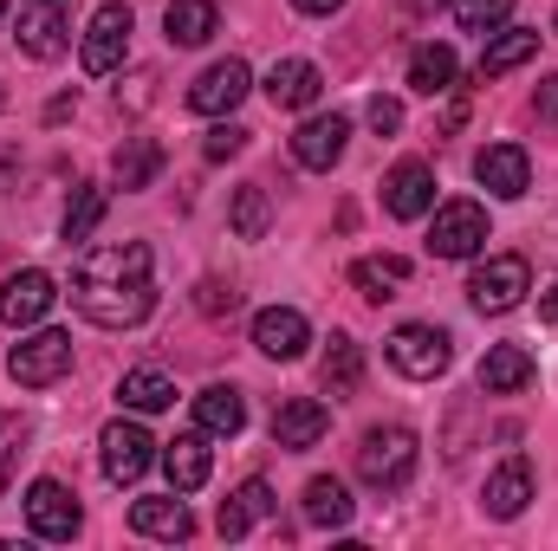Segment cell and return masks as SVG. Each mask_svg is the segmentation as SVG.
Listing matches in <instances>:
<instances>
[{
  "mask_svg": "<svg viewBox=\"0 0 558 551\" xmlns=\"http://www.w3.org/2000/svg\"><path fill=\"white\" fill-rule=\"evenodd\" d=\"M118 403H124V409H137V415H162V409H175V383H169L162 370H124Z\"/></svg>",
  "mask_w": 558,
  "mask_h": 551,
  "instance_id": "obj_33",
  "label": "cell"
},
{
  "mask_svg": "<svg viewBox=\"0 0 558 551\" xmlns=\"http://www.w3.org/2000/svg\"><path fill=\"white\" fill-rule=\"evenodd\" d=\"M72 305L98 331H131L156 311V285L149 279H72Z\"/></svg>",
  "mask_w": 558,
  "mask_h": 551,
  "instance_id": "obj_2",
  "label": "cell"
},
{
  "mask_svg": "<svg viewBox=\"0 0 558 551\" xmlns=\"http://www.w3.org/2000/svg\"><path fill=\"white\" fill-rule=\"evenodd\" d=\"M428 254L435 260H474L487 247V208L481 201H441L428 208Z\"/></svg>",
  "mask_w": 558,
  "mask_h": 551,
  "instance_id": "obj_7",
  "label": "cell"
},
{
  "mask_svg": "<svg viewBox=\"0 0 558 551\" xmlns=\"http://www.w3.org/2000/svg\"><path fill=\"white\" fill-rule=\"evenodd\" d=\"M254 344H260V357H274V364H299L305 344H312V325H305L299 305H267V311H254Z\"/></svg>",
  "mask_w": 558,
  "mask_h": 551,
  "instance_id": "obj_14",
  "label": "cell"
},
{
  "mask_svg": "<svg viewBox=\"0 0 558 551\" xmlns=\"http://www.w3.org/2000/svg\"><path fill=\"white\" fill-rule=\"evenodd\" d=\"M416 461H422V441L410 421H384V428H371L357 441V480L371 493H403L410 474H416Z\"/></svg>",
  "mask_w": 558,
  "mask_h": 551,
  "instance_id": "obj_1",
  "label": "cell"
},
{
  "mask_svg": "<svg viewBox=\"0 0 558 551\" xmlns=\"http://www.w3.org/2000/svg\"><path fill=\"white\" fill-rule=\"evenodd\" d=\"M267 98H274V111H312L325 98V72L312 59H279L267 72Z\"/></svg>",
  "mask_w": 558,
  "mask_h": 551,
  "instance_id": "obj_20",
  "label": "cell"
},
{
  "mask_svg": "<svg viewBox=\"0 0 558 551\" xmlns=\"http://www.w3.org/2000/svg\"><path fill=\"white\" fill-rule=\"evenodd\" d=\"M384 357H390L397 377H410V383H435V377L454 364V338H448L441 325H397L390 344H384Z\"/></svg>",
  "mask_w": 558,
  "mask_h": 551,
  "instance_id": "obj_3",
  "label": "cell"
},
{
  "mask_svg": "<svg viewBox=\"0 0 558 551\" xmlns=\"http://www.w3.org/2000/svg\"><path fill=\"white\" fill-rule=\"evenodd\" d=\"M454 78H461L454 46H416V52H410V91H422V98H448Z\"/></svg>",
  "mask_w": 558,
  "mask_h": 551,
  "instance_id": "obj_27",
  "label": "cell"
},
{
  "mask_svg": "<svg viewBox=\"0 0 558 551\" xmlns=\"http://www.w3.org/2000/svg\"><path fill=\"white\" fill-rule=\"evenodd\" d=\"M274 506H279V500H274V487H267V480L254 474V480H241V487H234V493L221 500L215 526H221V539H247V532H254V526H260V519H267Z\"/></svg>",
  "mask_w": 558,
  "mask_h": 551,
  "instance_id": "obj_21",
  "label": "cell"
},
{
  "mask_svg": "<svg viewBox=\"0 0 558 551\" xmlns=\"http://www.w3.org/2000/svg\"><path fill=\"white\" fill-rule=\"evenodd\" d=\"M305 519H312L318 532H344V526H351V493H344V480H331V474L305 480Z\"/></svg>",
  "mask_w": 558,
  "mask_h": 551,
  "instance_id": "obj_30",
  "label": "cell"
},
{
  "mask_svg": "<svg viewBox=\"0 0 558 551\" xmlns=\"http://www.w3.org/2000/svg\"><path fill=\"white\" fill-rule=\"evenodd\" d=\"M111 175H118V188H149V182L162 175V143L156 137H124V149L111 156Z\"/></svg>",
  "mask_w": 558,
  "mask_h": 551,
  "instance_id": "obj_32",
  "label": "cell"
},
{
  "mask_svg": "<svg viewBox=\"0 0 558 551\" xmlns=\"http://www.w3.org/2000/svg\"><path fill=\"white\" fill-rule=\"evenodd\" d=\"M487 519H520L533 506V461L526 454H507L494 474H487V493H481Z\"/></svg>",
  "mask_w": 558,
  "mask_h": 551,
  "instance_id": "obj_18",
  "label": "cell"
},
{
  "mask_svg": "<svg viewBox=\"0 0 558 551\" xmlns=\"http://www.w3.org/2000/svg\"><path fill=\"white\" fill-rule=\"evenodd\" d=\"M195 428L234 441V434L247 428V403H241V390H234V383H208V390L195 396Z\"/></svg>",
  "mask_w": 558,
  "mask_h": 551,
  "instance_id": "obj_28",
  "label": "cell"
},
{
  "mask_svg": "<svg viewBox=\"0 0 558 551\" xmlns=\"http://www.w3.org/2000/svg\"><path fill=\"white\" fill-rule=\"evenodd\" d=\"M105 208H111V195H105L98 182H78V188H72V201H65V221H59V234H65V247H72V241L85 247V241L98 234V221H105Z\"/></svg>",
  "mask_w": 558,
  "mask_h": 551,
  "instance_id": "obj_31",
  "label": "cell"
},
{
  "mask_svg": "<svg viewBox=\"0 0 558 551\" xmlns=\"http://www.w3.org/2000/svg\"><path fill=\"white\" fill-rule=\"evenodd\" d=\"M247 91H254V72H247L241 59H221V65H208V72L189 85V111H195V118H228Z\"/></svg>",
  "mask_w": 558,
  "mask_h": 551,
  "instance_id": "obj_13",
  "label": "cell"
},
{
  "mask_svg": "<svg viewBox=\"0 0 558 551\" xmlns=\"http://www.w3.org/2000/svg\"><path fill=\"white\" fill-rule=\"evenodd\" d=\"M292 7H299V13H312V20H331L344 0H292Z\"/></svg>",
  "mask_w": 558,
  "mask_h": 551,
  "instance_id": "obj_42",
  "label": "cell"
},
{
  "mask_svg": "<svg viewBox=\"0 0 558 551\" xmlns=\"http://www.w3.org/2000/svg\"><path fill=\"white\" fill-rule=\"evenodd\" d=\"M13 39L26 59H59L72 46V0H20Z\"/></svg>",
  "mask_w": 558,
  "mask_h": 551,
  "instance_id": "obj_8",
  "label": "cell"
},
{
  "mask_svg": "<svg viewBox=\"0 0 558 551\" xmlns=\"http://www.w3.org/2000/svg\"><path fill=\"white\" fill-rule=\"evenodd\" d=\"M267 228H274V201H267V188H260V182L234 188V234H241V241H267Z\"/></svg>",
  "mask_w": 558,
  "mask_h": 551,
  "instance_id": "obj_35",
  "label": "cell"
},
{
  "mask_svg": "<svg viewBox=\"0 0 558 551\" xmlns=\"http://www.w3.org/2000/svg\"><path fill=\"white\" fill-rule=\"evenodd\" d=\"M26 441H33L26 415H0V500H7V480H13V467H20Z\"/></svg>",
  "mask_w": 558,
  "mask_h": 551,
  "instance_id": "obj_37",
  "label": "cell"
},
{
  "mask_svg": "<svg viewBox=\"0 0 558 551\" xmlns=\"http://www.w3.org/2000/svg\"><path fill=\"white\" fill-rule=\"evenodd\" d=\"M72 279H149V247L143 241H111V247H85Z\"/></svg>",
  "mask_w": 558,
  "mask_h": 551,
  "instance_id": "obj_23",
  "label": "cell"
},
{
  "mask_svg": "<svg viewBox=\"0 0 558 551\" xmlns=\"http://www.w3.org/2000/svg\"><path fill=\"white\" fill-rule=\"evenodd\" d=\"M539 318H546V325H558V279H553V292L539 298Z\"/></svg>",
  "mask_w": 558,
  "mask_h": 551,
  "instance_id": "obj_44",
  "label": "cell"
},
{
  "mask_svg": "<svg viewBox=\"0 0 558 551\" xmlns=\"http://www.w3.org/2000/svg\"><path fill=\"white\" fill-rule=\"evenodd\" d=\"M7 7H13V0H0V20H7Z\"/></svg>",
  "mask_w": 558,
  "mask_h": 551,
  "instance_id": "obj_46",
  "label": "cell"
},
{
  "mask_svg": "<svg viewBox=\"0 0 558 551\" xmlns=\"http://www.w3.org/2000/svg\"><path fill=\"white\" fill-rule=\"evenodd\" d=\"M533 52H539V33H526V26H500V33L481 46V65H474V72H481V78H507V72H520Z\"/></svg>",
  "mask_w": 558,
  "mask_h": 551,
  "instance_id": "obj_25",
  "label": "cell"
},
{
  "mask_svg": "<svg viewBox=\"0 0 558 551\" xmlns=\"http://www.w3.org/2000/svg\"><path fill=\"white\" fill-rule=\"evenodd\" d=\"M131 532H143V539H169V546H182V539L195 532V519H189L182 493L169 487V493H156V500H137V506H131Z\"/></svg>",
  "mask_w": 558,
  "mask_h": 551,
  "instance_id": "obj_22",
  "label": "cell"
},
{
  "mask_svg": "<svg viewBox=\"0 0 558 551\" xmlns=\"http://www.w3.org/2000/svg\"><path fill=\"white\" fill-rule=\"evenodd\" d=\"M533 111H539V124H558V72H553V78H539V91H533Z\"/></svg>",
  "mask_w": 558,
  "mask_h": 551,
  "instance_id": "obj_41",
  "label": "cell"
},
{
  "mask_svg": "<svg viewBox=\"0 0 558 551\" xmlns=\"http://www.w3.org/2000/svg\"><path fill=\"white\" fill-rule=\"evenodd\" d=\"M131 26H137V13H131L124 0H105V7L92 13L85 39H78V65H85L92 78L118 72V65H124V52H131Z\"/></svg>",
  "mask_w": 558,
  "mask_h": 551,
  "instance_id": "obj_6",
  "label": "cell"
},
{
  "mask_svg": "<svg viewBox=\"0 0 558 551\" xmlns=\"http://www.w3.org/2000/svg\"><path fill=\"white\" fill-rule=\"evenodd\" d=\"M384 208H390L397 221H422V215L435 208V169L416 162V156H403V162L384 175Z\"/></svg>",
  "mask_w": 558,
  "mask_h": 551,
  "instance_id": "obj_17",
  "label": "cell"
},
{
  "mask_svg": "<svg viewBox=\"0 0 558 551\" xmlns=\"http://www.w3.org/2000/svg\"><path fill=\"white\" fill-rule=\"evenodd\" d=\"M234 305H241V292H234V285H221V279H208V285H202V311H208V318H221V311H234Z\"/></svg>",
  "mask_w": 558,
  "mask_h": 551,
  "instance_id": "obj_40",
  "label": "cell"
},
{
  "mask_svg": "<svg viewBox=\"0 0 558 551\" xmlns=\"http://www.w3.org/2000/svg\"><path fill=\"white\" fill-rule=\"evenodd\" d=\"M357 383H364V351L344 338V331H331V351H325V396H357Z\"/></svg>",
  "mask_w": 558,
  "mask_h": 551,
  "instance_id": "obj_34",
  "label": "cell"
},
{
  "mask_svg": "<svg viewBox=\"0 0 558 551\" xmlns=\"http://www.w3.org/2000/svg\"><path fill=\"white\" fill-rule=\"evenodd\" d=\"M0 105H7V85H0Z\"/></svg>",
  "mask_w": 558,
  "mask_h": 551,
  "instance_id": "obj_47",
  "label": "cell"
},
{
  "mask_svg": "<svg viewBox=\"0 0 558 551\" xmlns=\"http://www.w3.org/2000/svg\"><path fill=\"white\" fill-rule=\"evenodd\" d=\"M364 118H371V131H377V137H397V131H403V105H397V98H384V91L364 105Z\"/></svg>",
  "mask_w": 558,
  "mask_h": 551,
  "instance_id": "obj_39",
  "label": "cell"
},
{
  "mask_svg": "<svg viewBox=\"0 0 558 551\" xmlns=\"http://www.w3.org/2000/svg\"><path fill=\"white\" fill-rule=\"evenodd\" d=\"M20 506H26V532L33 539H52V546L78 539V526H85V513H78V500H72L65 480H33Z\"/></svg>",
  "mask_w": 558,
  "mask_h": 551,
  "instance_id": "obj_9",
  "label": "cell"
},
{
  "mask_svg": "<svg viewBox=\"0 0 558 551\" xmlns=\"http://www.w3.org/2000/svg\"><path fill=\"white\" fill-rule=\"evenodd\" d=\"M149 461H156V441H149L143 421H111L98 434V467H105L111 487H137L143 474H149Z\"/></svg>",
  "mask_w": 558,
  "mask_h": 551,
  "instance_id": "obj_10",
  "label": "cell"
},
{
  "mask_svg": "<svg viewBox=\"0 0 558 551\" xmlns=\"http://www.w3.org/2000/svg\"><path fill=\"white\" fill-rule=\"evenodd\" d=\"M533 377H539V364H533L526 344H494V351L481 357V390H487V396H520Z\"/></svg>",
  "mask_w": 558,
  "mask_h": 551,
  "instance_id": "obj_24",
  "label": "cell"
},
{
  "mask_svg": "<svg viewBox=\"0 0 558 551\" xmlns=\"http://www.w3.org/2000/svg\"><path fill=\"white\" fill-rule=\"evenodd\" d=\"M474 182H481L487 195H500V201H520V195L533 188V162H526L520 143H487V149L474 156Z\"/></svg>",
  "mask_w": 558,
  "mask_h": 551,
  "instance_id": "obj_15",
  "label": "cell"
},
{
  "mask_svg": "<svg viewBox=\"0 0 558 551\" xmlns=\"http://www.w3.org/2000/svg\"><path fill=\"white\" fill-rule=\"evenodd\" d=\"M507 13H513V0H454V26L461 33H500L507 26Z\"/></svg>",
  "mask_w": 558,
  "mask_h": 551,
  "instance_id": "obj_36",
  "label": "cell"
},
{
  "mask_svg": "<svg viewBox=\"0 0 558 551\" xmlns=\"http://www.w3.org/2000/svg\"><path fill=\"white\" fill-rule=\"evenodd\" d=\"M52 305H59V285H52V273L20 267L13 279H0V325H7V331H33Z\"/></svg>",
  "mask_w": 558,
  "mask_h": 551,
  "instance_id": "obj_11",
  "label": "cell"
},
{
  "mask_svg": "<svg viewBox=\"0 0 558 551\" xmlns=\"http://www.w3.org/2000/svg\"><path fill=\"white\" fill-rule=\"evenodd\" d=\"M416 7H422V13H428V7H448V0H416Z\"/></svg>",
  "mask_w": 558,
  "mask_h": 551,
  "instance_id": "obj_45",
  "label": "cell"
},
{
  "mask_svg": "<svg viewBox=\"0 0 558 551\" xmlns=\"http://www.w3.org/2000/svg\"><path fill=\"white\" fill-rule=\"evenodd\" d=\"M241 149H247V131H241V124H215L208 143H202V156H208V162H228V156H241Z\"/></svg>",
  "mask_w": 558,
  "mask_h": 551,
  "instance_id": "obj_38",
  "label": "cell"
},
{
  "mask_svg": "<svg viewBox=\"0 0 558 551\" xmlns=\"http://www.w3.org/2000/svg\"><path fill=\"white\" fill-rule=\"evenodd\" d=\"M7 370H13V383H20V390H52V383L72 370V331H52V325L26 331V338L13 344Z\"/></svg>",
  "mask_w": 558,
  "mask_h": 551,
  "instance_id": "obj_4",
  "label": "cell"
},
{
  "mask_svg": "<svg viewBox=\"0 0 558 551\" xmlns=\"http://www.w3.org/2000/svg\"><path fill=\"white\" fill-rule=\"evenodd\" d=\"M162 26H169V46H208L215 26H221V7L215 0H169Z\"/></svg>",
  "mask_w": 558,
  "mask_h": 551,
  "instance_id": "obj_26",
  "label": "cell"
},
{
  "mask_svg": "<svg viewBox=\"0 0 558 551\" xmlns=\"http://www.w3.org/2000/svg\"><path fill=\"white\" fill-rule=\"evenodd\" d=\"M344 143H351V118H344V111H318V118H305V124L292 131V162L312 169V175H325V169L344 156Z\"/></svg>",
  "mask_w": 558,
  "mask_h": 551,
  "instance_id": "obj_12",
  "label": "cell"
},
{
  "mask_svg": "<svg viewBox=\"0 0 558 551\" xmlns=\"http://www.w3.org/2000/svg\"><path fill=\"white\" fill-rule=\"evenodd\" d=\"M162 474H169V487L175 493H202L208 487V474H215V448H208V428H189V434H175V441H162Z\"/></svg>",
  "mask_w": 558,
  "mask_h": 551,
  "instance_id": "obj_16",
  "label": "cell"
},
{
  "mask_svg": "<svg viewBox=\"0 0 558 551\" xmlns=\"http://www.w3.org/2000/svg\"><path fill=\"white\" fill-rule=\"evenodd\" d=\"M72 105H78L72 91H65V98H52V105H46V124H65V118H72Z\"/></svg>",
  "mask_w": 558,
  "mask_h": 551,
  "instance_id": "obj_43",
  "label": "cell"
},
{
  "mask_svg": "<svg viewBox=\"0 0 558 551\" xmlns=\"http://www.w3.org/2000/svg\"><path fill=\"white\" fill-rule=\"evenodd\" d=\"M526 292H533V267H526L520 254H494V260H481L474 279H468V305H474L481 318H507Z\"/></svg>",
  "mask_w": 558,
  "mask_h": 551,
  "instance_id": "obj_5",
  "label": "cell"
},
{
  "mask_svg": "<svg viewBox=\"0 0 558 551\" xmlns=\"http://www.w3.org/2000/svg\"><path fill=\"white\" fill-rule=\"evenodd\" d=\"M325 428H331V409H325L318 396H292V403H279L274 409V448L305 454V448L325 441Z\"/></svg>",
  "mask_w": 558,
  "mask_h": 551,
  "instance_id": "obj_19",
  "label": "cell"
},
{
  "mask_svg": "<svg viewBox=\"0 0 558 551\" xmlns=\"http://www.w3.org/2000/svg\"><path fill=\"white\" fill-rule=\"evenodd\" d=\"M351 285H357L371 305H384V298H397V292L410 285V260H403V254H364V260L351 267Z\"/></svg>",
  "mask_w": 558,
  "mask_h": 551,
  "instance_id": "obj_29",
  "label": "cell"
},
{
  "mask_svg": "<svg viewBox=\"0 0 558 551\" xmlns=\"http://www.w3.org/2000/svg\"><path fill=\"white\" fill-rule=\"evenodd\" d=\"M553 33H558V13H553Z\"/></svg>",
  "mask_w": 558,
  "mask_h": 551,
  "instance_id": "obj_48",
  "label": "cell"
}]
</instances>
